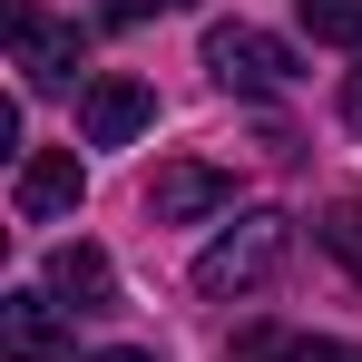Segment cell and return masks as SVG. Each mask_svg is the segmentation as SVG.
Instances as JSON below:
<instances>
[{
  "mask_svg": "<svg viewBox=\"0 0 362 362\" xmlns=\"http://www.w3.org/2000/svg\"><path fill=\"white\" fill-rule=\"evenodd\" d=\"M49 294L78 303V313H108V303H118V274H108L98 245H59V255H49Z\"/></svg>",
  "mask_w": 362,
  "mask_h": 362,
  "instance_id": "8",
  "label": "cell"
},
{
  "mask_svg": "<svg viewBox=\"0 0 362 362\" xmlns=\"http://www.w3.org/2000/svg\"><path fill=\"white\" fill-rule=\"evenodd\" d=\"M343 118H353V127H362V69H353V88H343Z\"/></svg>",
  "mask_w": 362,
  "mask_h": 362,
  "instance_id": "13",
  "label": "cell"
},
{
  "mask_svg": "<svg viewBox=\"0 0 362 362\" xmlns=\"http://www.w3.org/2000/svg\"><path fill=\"white\" fill-rule=\"evenodd\" d=\"M284 362H362V343H303V333H294V353H284Z\"/></svg>",
  "mask_w": 362,
  "mask_h": 362,
  "instance_id": "11",
  "label": "cell"
},
{
  "mask_svg": "<svg viewBox=\"0 0 362 362\" xmlns=\"http://www.w3.org/2000/svg\"><path fill=\"white\" fill-rule=\"evenodd\" d=\"M147 118H157V88H147V78H98V88H88V108H78L88 147H127Z\"/></svg>",
  "mask_w": 362,
  "mask_h": 362,
  "instance_id": "6",
  "label": "cell"
},
{
  "mask_svg": "<svg viewBox=\"0 0 362 362\" xmlns=\"http://www.w3.org/2000/svg\"><path fill=\"white\" fill-rule=\"evenodd\" d=\"M294 10L323 49H362V0H294Z\"/></svg>",
  "mask_w": 362,
  "mask_h": 362,
  "instance_id": "9",
  "label": "cell"
},
{
  "mask_svg": "<svg viewBox=\"0 0 362 362\" xmlns=\"http://www.w3.org/2000/svg\"><path fill=\"white\" fill-rule=\"evenodd\" d=\"M88 362H157V353H88Z\"/></svg>",
  "mask_w": 362,
  "mask_h": 362,
  "instance_id": "14",
  "label": "cell"
},
{
  "mask_svg": "<svg viewBox=\"0 0 362 362\" xmlns=\"http://www.w3.org/2000/svg\"><path fill=\"white\" fill-rule=\"evenodd\" d=\"M0 20H10V69H20L30 88H59L69 69L88 59L78 20H40V0H0Z\"/></svg>",
  "mask_w": 362,
  "mask_h": 362,
  "instance_id": "2",
  "label": "cell"
},
{
  "mask_svg": "<svg viewBox=\"0 0 362 362\" xmlns=\"http://www.w3.org/2000/svg\"><path fill=\"white\" fill-rule=\"evenodd\" d=\"M323 245H333V264L362 284V206H333V216H323Z\"/></svg>",
  "mask_w": 362,
  "mask_h": 362,
  "instance_id": "10",
  "label": "cell"
},
{
  "mask_svg": "<svg viewBox=\"0 0 362 362\" xmlns=\"http://www.w3.org/2000/svg\"><path fill=\"white\" fill-rule=\"evenodd\" d=\"M284 216H245L226 235L196 255V294H255V284H274V264H284Z\"/></svg>",
  "mask_w": 362,
  "mask_h": 362,
  "instance_id": "1",
  "label": "cell"
},
{
  "mask_svg": "<svg viewBox=\"0 0 362 362\" xmlns=\"http://www.w3.org/2000/svg\"><path fill=\"white\" fill-rule=\"evenodd\" d=\"M216 206H235V177H226V167H196V157H177V167H157V177H147V216H157V226L216 216Z\"/></svg>",
  "mask_w": 362,
  "mask_h": 362,
  "instance_id": "5",
  "label": "cell"
},
{
  "mask_svg": "<svg viewBox=\"0 0 362 362\" xmlns=\"http://www.w3.org/2000/svg\"><path fill=\"white\" fill-rule=\"evenodd\" d=\"M206 69L245 88V98H274V88H294V49L284 40H264V30H245V20H216L206 30Z\"/></svg>",
  "mask_w": 362,
  "mask_h": 362,
  "instance_id": "3",
  "label": "cell"
},
{
  "mask_svg": "<svg viewBox=\"0 0 362 362\" xmlns=\"http://www.w3.org/2000/svg\"><path fill=\"white\" fill-rule=\"evenodd\" d=\"M98 10H108V20H157L167 0H98Z\"/></svg>",
  "mask_w": 362,
  "mask_h": 362,
  "instance_id": "12",
  "label": "cell"
},
{
  "mask_svg": "<svg viewBox=\"0 0 362 362\" xmlns=\"http://www.w3.org/2000/svg\"><path fill=\"white\" fill-rule=\"evenodd\" d=\"M59 343L69 333H59V303L49 294H10L0 303V353L10 362H59Z\"/></svg>",
  "mask_w": 362,
  "mask_h": 362,
  "instance_id": "7",
  "label": "cell"
},
{
  "mask_svg": "<svg viewBox=\"0 0 362 362\" xmlns=\"http://www.w3.org/2000/svg\"><path fill=\"white\" fill-rule=\"evenodd\" d=\"M78 196H88L78 147H40V157H20V177H10V216H20V226H49V216H69Z\"/></svg>",
  "mask_w": 362,
  "mask_h": 362,
  "instance_id": "4",
  "label": "cell"
}]
</instances>
